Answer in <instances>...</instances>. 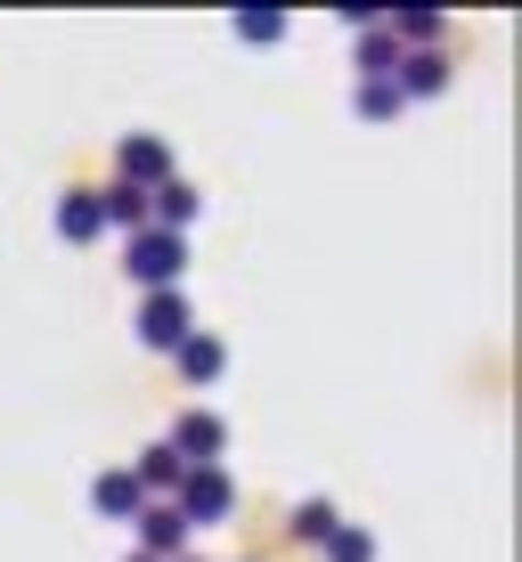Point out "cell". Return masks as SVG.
<instances>
[{"label": "cell", "mask_w": 522, "mask_h": 562, "mask_svg": "<svg viewBox=\"0 0 522 562\" xmlns=\"http://www.w3.org/2000/svg\"><path fill=\"white\" fill-rule=\"evenodd\" d=\"M188 269V237H171V228H140V237H123V278L140 285V294H171Z\"/></svg>", "instance_id": "obj_1"}, {"label": "cell", "mask_w": 522, "mask_h": 562, "mask_svg": "<svg viewBox=\"0 0 522 562\" xmlns=\"http://www.w3.org/2000/svg\"><path fill=\"white\" fill-rule=\"evenodd\" d=\"M171 506H180L188 530H212V521L237 514V481H229V464H188L180 490H171Z\"/></svg>", "instance_id": "obj_2"}, {"label": "cell", "mask_w": 522, "mask_h": 562, "mask_svg": "<svg viewBox=\"0 0 522 562\" xmlns=\"http://www.w3.org/2000/svg\"><path fill=\"white\" fill-rule=\"evenodd\" d=\"M131 335L147 342V351H180L188 335H197V310H188V294L180 285H171V294H140V318H131Z\"/></svg>", "instance_id": "obj_3"}, {"label": "cell", "mask_w": 522, "mask_h": 562, "mask_svg": "<svg viewBox=\"0 0 522 562\" xmlns=\"http://www.w3.org/2000/svg\"><path fill=\"white\" fill-rule=\"evenodd\" d=\"M131 554L180 562V554H197V530L180 521V506H140V521H131Z\"/></svg>", "instance_id": "obj_4"}, {"label": "cell", "mask_w": 522, "mask_h": 562, "mask_svg": "<svg viewBox=\"0 0 522 562\" xmlns=\"http://www.w3.org/2000/svg\"><path fill=\"white\" fill-rule=\"evenodd\" d=\"M171 147L156 139V131H123V139H114V180H131V188H164L171 180Z\"/></svg>", "instance_id": "obj_5"}, {"label": "cell", "mask_w": 522, "mask_h": 562, "mask_svg": "<svg viewBox=\"0 0 522 562\" xmlns=\"http://www.w3.org/2000/svg\"><path fill=\"white\" fill-rule=\"evenodd\" d=\"M180 464H221V449H229V424L212 416V408H180V424H171V440H164Z\"/></svg>", "instance_id": "obj_6"}, {"label": "cell", "mask_w": 522, "mask_h": 562, "mask_svg": "<svg viewBox=\"0 0 522 562\" xmlns=\"http://www.w3.org/2000/svg\"><path fill=\"white\" fill-rule=\"evenodd\" d=\"M449 82H457V57L449 49H400V66H392L400 99H441Z\"/></svg>", "instance_id": "obj_7"}, {"label": "cell", "mask_w": 522, "mask_h": 562, "mask_svg": "<svg viewBox=\"0 0 522 562\" xmlns=\"http://www.w3.org/2000/svg\"><path fill=\"white\" fill-rule=\"evenodd\" d=\"M197 212H204V188L180 180V171H171L164 188H147V228H171V237H188V221H197Z\"/></svg>", "instance_id": "obj_8"}, {"label": "cell", "mask_w": 522, "mask_h": 562, "mask_svg": "<svg viewBox=\"0 0 522 562\" xmlns=\"http://www.w3.org/2000/svg\"><path fill=\"white\" fill-rule=\"evenodd\" d=\"M140 506H147V497H140V481H131V464H107V473L90 481V514H99V521H123V530H131Z\"/></svg>", "instance_id": "obj_9"}, {"label": "cell", "mask_w": 522, "mask_h": 562, "mask_svg": "<svg viewBox=\"0 0 522 562\" xmlns=\"http://www.w3.org/2000/svg\"><path fill=\"white\" fill-rule=\"evenodd\" d=\"M180 473H188V464L171 457L164 440H147V449H140V464H131V481H140V497H147V506H171V490H180Z\"/></svg>", "instance_id": "obj_10"}, {"label": "cell", "mask_w": 522, "mask_h": 562, "mask_svg": "<svg viewBox=\"0 0 522 562\" xmlns=\"http://www.w3.org/2000/svg\"><path fill=\"white\" fill-rule=\"evenodd\" d=\"M57 237H66V245L107 237V221H99V188H66V196H57Z\"/></svg>", "instance_id": "obj_11"}, {"label": "cell", "mask_w": 522, "mask_h": 562, "mask_svg": "<svg viewBox=\"0 0 522 562\" xmlns=\"http://www.w3.org/2000/svg\"><path fill=\"white\" fill-rule=\"evenodd\" d=\"M384 33H392L400 49H441L449 16H441V9H384Z\"/></svg>", "instance_id": "obj_12"}, {"label": "cell", "mask_w": 522, "mask_h": 562, "mask_svg": "<svg viewBox=\"0 0 522 562\" xmlns=\"http://www.w3.org/2000/svg\"><path fill=\"white\" fill-rule=\"evenodd\" d=\"M171 367H180L188 383H221V367H229V342H221V335H204V326H197V335H188L180 351H171Z\"/></svg>", "instance_id": "obj_13"}, {"label": "cell", "mask_w": 522, "mask_h": 562, "mask_svg": "<svg viewBox=\"0 0 522 562\" xmlns=\"http://www.w3.org/2000/svg\"><path fill=\"white\" fill-rule=\"evenodd\" d=\"M99 221H107V228H123V237H140V228H147V188H131V180L99 188Z\"/></svg>", "instance_id": "obj_14"}, {"label": "cell", "mask_w": 522, "mask_h": 562, "mask_svg": "<svg viewBox=\"0 0 522 562\" xmlns=\"http://www.w3.org/2000/svg\"><path fill=\"white\" fill-rule=\"evenodd\" d=\"M335 521H343V514H335V497H302V506L286 514V530H295L302 547H326V538H335Z\"/></svg>", "instance_id": "obj_15"}, {"label": "cell", "mask_w": 522, "mask_h": 562, "mask_svg": "<svg viewBox=\"0 0 522 562\" xmlns=\"http://www.w3.org/2000/svg\"><path fill=\"white\" fill-rule=\"evenodd\" d=\"M352 66H359V82H392V66H400V42H392V33H359V57H352Z\"/></svg>", "instance_id": "obj_16"}, {"label": "cell", "mask_w": 522, "mask_h": 562, "mask_svg": "<svg viewBox=\"0 0 522 562\" xmlns=\"http://www.w3.org/2000/svg\"><path fill=\"white\" fill-rule=\"evenodd\" d=\"M326 562H376V530H359V521H335V538L319 547Z\"/></svg>", "instance_id": "obj_17"}, {"label": "cell", "mask_w": 522, "mask_h": 562, "mask_svg": "<svg viewBox=\"0 0 522 562\" xmlns=\"http://www.w3.org/2000/svg\"><path fill=\"white\" fill-rule=\"evenodd\" d=\"M237 42H286V9H237Z\"/></svg>", "instance_id": "obj_18"}, {"label": "cell", "mask_w": 522, "mask_h": 562, "mask_svg": "<svg viewBox=\"0 0 522 562\" xmlns=\"http://www.w3.org/2000/svg\"><path fill=\"white\" fill-rule=\"evenodd\" d=\"M352 106H359V123H392V114L409 106V99H400L392 82H359V99H352Z\"/></svg>", "instance_id": "obj_19"}, {"label": "cell", "mask_w": 522, "mask_h": 562, "mask_svg": "<svg viewBox=\"0 0 522 562\" xmlns=\"http://www.w3.org/2000/svg\"><path fill=\"white\" fill-rule=\"evenodd\" d=\"M343 25H352V33H376V25H384V9H367V0H352V9H343Z\"/></svg>", "instance_id": "obj_20"}, {"label": "cell", "mask_w": 522, "mask_h": 562, "mask_svg": "<svg viewBox=\"0 0 522 562\" xmlns=\"http://www.w3.org/2000/svg\"><path fill=\"white\" fill-rule=\"evenodd\" d=\"M123 562H147V554H123Z\"/></svg>", "instance_id": "obj_21"}, {"label": "cell", "mask_w": 522, "mask_h": 562, "mask_svg": "<svg viewBox=\"0 0 522 562\" xmlns=\"http://www.w3.org/2000/svg\"><path fill=\"white\" fill-rule=\"evenodd\" d=\"M180 562H204V554H180Z\"/></svg>", "instance_id": "obj_22"}, {"label": "cell", "mask_w": 522, "mask_h": 562, "mask_svg": "<svg viewBox=\"0 0 522 562\" xmlns=\"http://www.w3.org/2000/svg\"><path fill=\"white\" fill-rule=\"evenodd\" d=\"M245 562H262V554H245Z\"/></svg>", "instance_id": "obj_23"}]
</instances>
